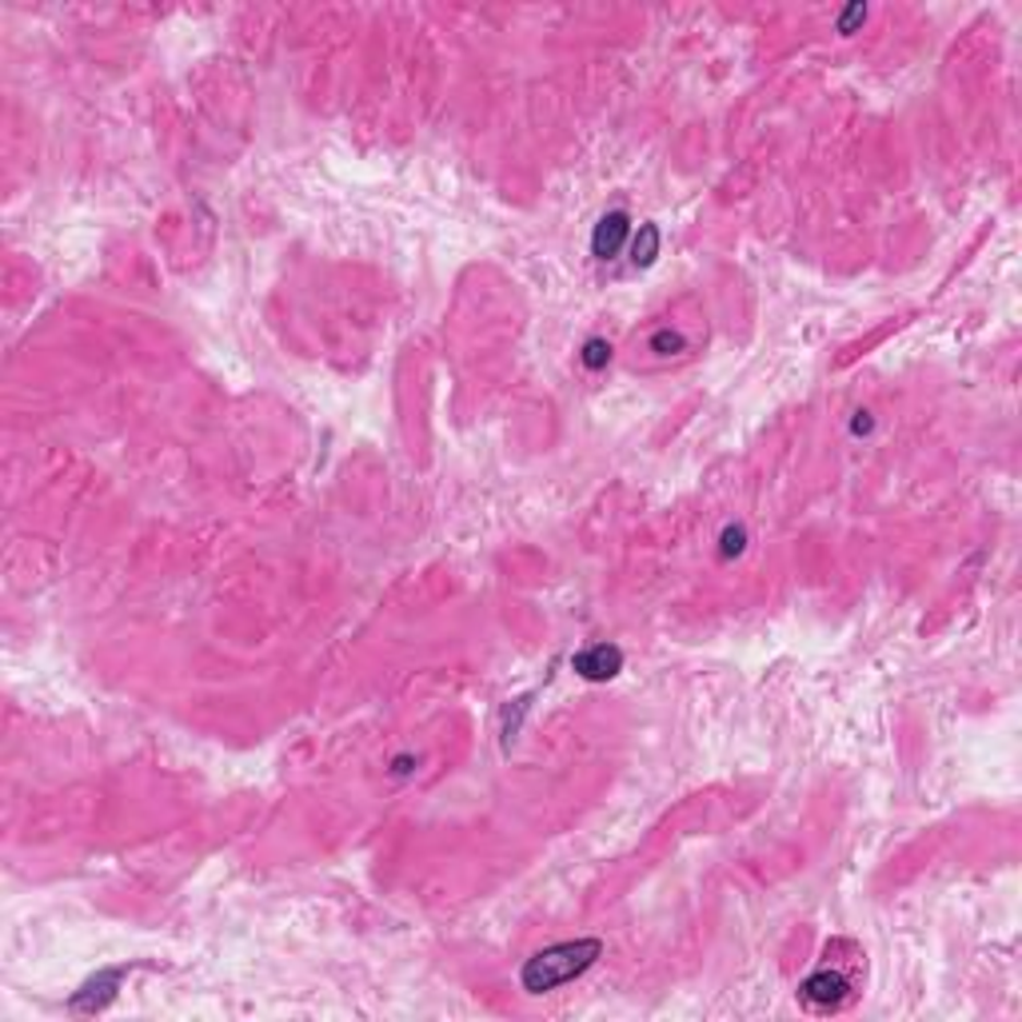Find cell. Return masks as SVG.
Listing matches in <instances>:
<instances>
[{
	"label": "cell",
	"mask_w": 1022,
	"mask_h": 1022,
	"mask_svg": "<svg viewBox=\"0 0 1022 1022\" xmlns=\"http://www.w3.org/2000/svg\"><path fill=\"white\" fill-rule=\"evenodd\" d=\"M859 975H863V951L851 939L827 942L823 963L799 983L803 1011L811 1014H839L859 999Z\"/></svg>",
	"instance_id": "1"
},
{
	"label": "cell",
	"mask_w": 1022,
	"mask_h": 1022,
	"mask_svg": "<svg viewBox=\"0 0 1022 1022\" xmlns=\"http://www.w3.org/2000/svg\"><path fill=\"white\" fill-rule=\"evenodd\" d=\"M604 954V942L599 939H571L556 942V947H544L535 951L520 971V987L527 995H547V990H559L575 983L580 975H587L595 966V959Z\"/></svg>",
	"instance_id": "2"
},
{
	"label": "cell",
	"mask_w": 1022,
	"mask_h": 1022,
	"mask_svg": "<svg viewBox=\"0 0 1022 1022\" xmlns=\"http://www.w3.org/2000/svg\"><path fill=\"white\" fill-rule=\"evenodd\" d=\"M128 975V966H108V971H100L96 978H88L76 995H72V1002H69V1011L72 1014H96V1011H105L108 1002L117 999V987H120V978Z\"/></svg>",
	"instance_id": "3"
},
{
	"label": "cell",
	"mask_w": 1022,
	"mask_h": 1022,
	"mask_svg": "<svg viewBox=\"0 0 1022 1022\" xmlns=\"http://www.w3.org/2000/svg\"><path fill=\"white\" fill-rule=\"evenodd\" d=\"M571 667H575V675L587 679V684H607V679H616V675L623 672V651L611 647V643H595V647L580 651V655L571 659Z\"/></svg>",
	"instance_id": "4"
},
{
	"label": "cell",
	"mask_w": 1022,
	"mask_h": 1022,
	"mask_svg": "<svg viewBox=\"0 0 1022 1022\" xmlns=\"http://www.w3.org/2000/svg\"><path fill=\"white\" fill-rule=\"evenodd\" d=\"M631 236V216L623 209L607 212L604 221L595 224L592 233V252L599 255V260H616L619 252H623V245H628Z\"/></svg>",
	"instance_id": "5"
},
{
	"label": "cell",
	"mask_w": 1022,
	"mask_h": 1022,
	"mask_svg": "<svg viewBox=\"0 0 1022 1022\" xmlns=\"http://www.w3.org/2000/svg\"><path fill=\"white\" fill-rule=\"evenodd\" d=\"M659 255V228L655 224H639V233L631 236V264L651 268Z\"/></svg>",
	"instance_id": "6"
},
{
	"label": "cell",
	"mask_w": 1022,
	"mask_h": 1022,
	"mask_svg": "<svg viewBox=\"0 0 1022 1022\" xmlns=\"http://www.w3.org/2000/svg\"><path fill=\"white\" fill-rule=\"evenodd\" d=\"M647 348H651V352H659V356H675V352H684V348H687V340L679 336V332H672V328H663V332H655V336H651Z\"/></svg>",
	"instance_id": "7"
},
{
	"label": "cell",
	"mask_w": 1022,
	"mask_h": 1022,
	"mask_svg": "<svg viewBox=\"0 0 1022 1022\" xmlns=\"http://www.w3.org/2000/svg\"><path fill=\"white\" fill-rule=\"evenodd\" d=\"M607 360H611V344H607V340H587V344H583V364H587L592 372L604 368Z\"/></svg>",
	"instance_id": "8"
},
{
	"label": "cell",
	"mask_w": 1022,
	"mask_h": 1022,
	"mask_svg": "<svg viewBox=\"0 0 1022 1022\" xmlns=\"http://www.w3.org/2000/svg\"><path fill=\"white\" fill-rule=\"evenodd\" d=\"M744 547H747V532H744V527H727V532H723V539H720V556L723 559L744 556Z\"/></svg>",
	"instance_id": "9"
}]
</instances>
